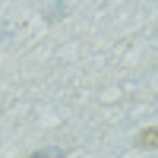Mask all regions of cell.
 I'll return each mask as SVG.
<instances>
[{
	"label": "cell",
	"instance_id": "7a4b0ae2",
	"mask_svg": "<svg viewBox=\"0 0 158 158\" xmlns=\"http://www.w3.org/2000/svg\"><path fill=\"white\" fill-rule=\"evenodd\" d=\"M29 158H63V149H57V146H48V149L35 152V155H29Z\"/></svg>",
	"mask_w": 158,
	"mask_h": 158
},
{
	"label": "cell",
	"instance_id": "6da1fadb",
	"mask_svg": "<svg viewBox=\"0 0 158 158\" xmlns=\"http://www.w3.org/2000/svg\"><path fill=\"white\" fill-rule=\"evenodd\" d=\"M136 146H139V149H158V127L142 130V133L136 136Z\"/></svg>",
	"mask_w": 158,
	"mask_h": 158
}]
</instances>
